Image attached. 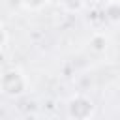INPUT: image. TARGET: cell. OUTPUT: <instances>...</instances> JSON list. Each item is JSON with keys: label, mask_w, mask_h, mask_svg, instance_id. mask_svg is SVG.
Returning a JSON list of instances; mask_svg holds the SVG:
<instances>
[{"label": "cell", "mask_w": 120, "mask_h": 120, "mask_svg": "<svg viewBox=\"0 0 120 120\" xmlns=\"http://www.w3.org/2000/svg\"><path fill=\"white\" fill-rule=\"evenodd\" d=\"M28 77L19 68H9L0 73V92L9 98H19L28 90Z\"/></svg>", "instance_id": "cell-1"}, {"label": "cell", "mask_w": 120, "mask_h": 120, "mask_svg": "<svg viewBox=\"0 0 120 120\" xmlns=\"http://www.w3.org/2000/svg\"><path fill=\"white\" fill-rule=\"evenodd\" d=\"M68 116L69 120H90L94 116L96 105L94 101L84 94H75L68 101Z\"/></svg>", "instance_id": "cell-2"}, {"label": "cell", "mask_w": 120, "mask_h": 120, "mask_svg": "<svg viewBox=\"0 0 120 120\" xmlns=\"http://www.w3.org/2000/svg\"><path fill=\"white\" fill-rule=\"evenodd\" d=\"M88 45L94 52H105L107 51V45H109V39L103 32H94L88 39Z\"/></svg>", "instance_id": "cell-3"}, {"label": "cell", "mask_w": 120, "mask_h": 120, "mask_svg": "<svg viewBox=\"0 0 120 120\" xmlns=\"http://www.w3.org/2000/svg\"><path fill=\"white\" fill-rule=\"evenodd\" d=\"M60 6L66 13H79L84 9L86 0H60Z\"/></svg>", "instance_id": "cell-4"}, {"label": "cell", "mask_w": 120, "mask_h": 120, "mask_svg": "<svg viewBox=\"0 0 120 120\" xmlns=\"http://www.w3.org/2000/svg\"><path fill=\"white\" fill-rule=\"evenodd\" d=\"M118 11H120V6H118V2H107L105 15H107V19H109L112 24H116V22H118Z\"/></svg>", "instance_id": "cell-5"}, {"label": "cell", "mask_w": 120, "mask_h": 120, "mask_svg": "<svg viewBox=\"0 0 120 120\" xmlns=\"http://www.w3.org/2000/svg\"><path fill=\"white\" fill-rule=\"evenodd\" d=\"M47 2H49V0H21V4H22L26 9H30V11H38V9H41Z\"/></svg>", "instance_id": "cell-6"}, {"label": "cell", "mask_w": 120, "mask_h": 120, "mask_svg": "<svg viewBox=\"0 0 120 120\" xmlns=\"http://www.w3.org/2000/svg\"><path fill=\"white\" fill-rule=\"evenodd\" d=\"M6 43H8V32H6V28L0 24V51L6 47Z\"/></svg>", "instance_id": "cell-7"}, {"label": "cell", "mask_w": 120, "mask_h": 120, "mask_svg": "<svg viewBox=\"0 0 120 120\" xmlns=\"http://www.w3.org/2000/svg\"><path fill=\"white\" fill-rule=\"evenodd\" d=\"M109 2H118V0H109Z\"/></svg>", "instance_id": "cell-8"}]
</instances>
